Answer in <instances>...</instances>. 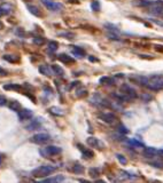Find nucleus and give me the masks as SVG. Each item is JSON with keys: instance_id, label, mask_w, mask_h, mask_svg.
Here are the masks:
<instances>
[{"instance_id": "f257e3e1", "label": "nucleus", "mask_w": 163, "mask_h": 183, "mask_svg": "<svg viewBox=\"0 0 163 183\" xmlns=\"http://www.w3.org/2000/svg\"><path fill=\"white\" fill-rule=\"evenodd\" d=\"M146 87L149 90H153V92H157V90H163V77H161V76L149 77Z\"/></svg>"}, {"instance_id": "f03ea898", "label": "nucleus", "mask_w": 163, "mask_h": 183, "mask_svg": "<svg viewBox=\"0 0 163 183\" xmlns=\"http://www.w3.org/2000/svg\"><path fill=\"white\" fill-rule=\"evenodd\" d=\"M55 167L54 166H51V165H44V166H40L38 167V168H36L35 171H32V176H35V177H39V179H41V177H46V176H48V175H51L53 172H55Z\"/></svg>"}, {"instance_id": "7ed1b4c3", "label": "nucleus", "mask_w": 163, "mask_h": 183, "mask_svg": "<svg viewBox=\"0 0 163 183\" xmlns=\"http://www.w3.org/2000/svg\"><path fill=\"white\" fill-rule=\"evenodd\" d=\"M62 149L61 148H59L56 145H49L45 149H40L39 152H40V155L45 156L46 158H48L49 156H57L61 153Z\"/></svg>"}, {"instance_id": "20e7f679", "label": "nucleus", "mask_w": 163, "mask_h": 183, "mask_svg": "<svg viewBox=\"0 0 163 183\" xmlns=\"http://www.w3.org/2000/svg\"><path fill=\"white\" fill-rule=\"evenodd\" d=\"M30 141L36 144H46L51 141V136L46 133H39V134L33 135L32 137L30 138Z\"/></svg>"}, {"instance_id": "39448f33", "label": "nucleus", "mask_w": 163, "mask_h": 183, "mask_svg": "<svg viewBox=\"0 0 163 183\" xmlns=\"http://www.w3.org/2000/svg\"><path fill=\"white\" fill-rule=\"evenodd\" d=\"M121 90H122L123 93H125L129 96V97L131 98V100H133V98H137V92H136V90L132 87V86H130L129 84H123L122 86H121Z\"/></svg>"}, {"instance_id": "423d86ee", "label": "nucleus", "mask_w": 163, "mask_h": 183, "mask_svg": "<svg viewBox=\"0 0 163 183\" xmlns=\"http://www.w3.org/2000/svg\"><path fill=\"white\" fill-rule=\"evenodd\" d=\"M41 2L47 7V9L52 10V12H57V10H60V9L63 8V6H62L61 4L54 2L53 0H41Z\"/></svg>"}, {"instance_id": "0eeeda50", "label": "nucleus", "mask_w": 163, "mask_h": 183, "mask_svg": "<svg viewBox=\"0 0 163 183\" xmlns=\"http://www.w3.org/2000/svg\"><path fill=\"white\" fill-rule=\"evenodd\" d=\"M99 118L107 124H114L117 120V117L113 112H102V113L99 114Z\"/></svg>"}, {"instance_id": "6e6552de", "label": "nucleus", "mask_w": 163, "mask_h": 183, "mask_svg": "<svg viewBox=\"0 0 163 183\" xmlns=\"http://www.w3.org/2000/svg\"><path fill=\"white\" fill-rule=\"evenodd\" d=\"M151 13L157 16H163V1H155L154 5L149 7Z\"/></svg>"}, {"instance_id": "1a4fd4ad", "label": "nucleus", "mask_w": 163, "mask_h": 183, "mask_svg": "<svg viewBox=\"0 0 163 183\" xmlns=\"http://www.w3.org/2000/svg\"><path fill=\"white\" fill-rule=\"evenodd\" d=\"M86 142H87V145L92 146V148H98V149H103V143L97 137H93V136H90V137H87L86 140Z\"/></svg>"}, {"instance_id": "9d476101", "label": "nucleus", "mask_w": 163, "mask_h": 183, "mask_svg": "<svg viewBox=\"0 0 163 183\" xmlns=\"http://www.w3.org/2000/svg\"><path fill=\"white\" fill-rule=\"evenodd\" d=\"M38 70H39V72H40L41 74H44L46 77H51V76L55 74L53 70V66H49V65L47 64H41Z\"/></svg>"}, {"instance_id": "9b49d317", "label": "nucleus", "mask_w": 163, "mask_h": 183, "mask_svg": "<svg viewBox=\"0 0 163 183\" xmlns=\"http://www.w3.org/2000/svg\"><path fill=\"white\" fill-rule=\"evenodd\" d=\"M32 111L30 109H21L19 111V118L21 120H28V119H31L32 118Z\"/></svg>"}, {"instance_id": "f8f14e48", "label": "nucleus", "mask_w": 163, "mask_h": 183, "mask_svg": "<svg viewBox=\"0 0 163 183\" xmlns=\"http://www.w3.org/2000/svg\"><path fill=\"white\" fill-rule=\"evenodd\" d=\"M77 148L82 151V155H83V158H85V159H91V158H93V157H94L93 151L90 150V149H87V148H84V146L82 145V144H78Z\"/></svg>"}, {"instance_id": "ddd939ff", "label": "nucleus", "mask_w": 163, "mask_h": 183, "mask_svg": "<svg viewBox=\"0 0 163 183\" xmlns=\"http://www.w3.org/2000/svg\"><path fill=\"white\" fill-rule=\"evenodd\" d=\"M143 153L144 156H146L148 158H152V157H155V156L159 153V150H156L153 146H147V148H144Z\"/></svg>"}, {"instance_id": "4468645a", "label": "nucleus", "mask_w": 163, "mask_h": 183, "mask_svg": "<svg viewBox=\"0 0 163 183\" xmlns=\"http://www.w3.org/2000/svg\"><path fill=\"white\" fill-rule=\"evenodd\" d=\"M131 80H133L136 84L141 86H147V82H148V77H145V76H132L131 77Z\"/></svg>"}, {"instance_id": "2eb2a0df", "label": "nucleus", "mask_w": 163, "mask_h": 183, "mask_svg": "<svg viewBox=\"0 0 163 183\" xmlns=\"http://www.w3.org/2000/svg\"><path fill=\"white\" fill-rule=\"evenodd\" d=\"M155 1H152V0H136L135 5L136 6H139V7H151L154 5Z\"/></svg>"}, {"instance_id": "dca6fc26", "label": "nucleus", "mask_w": 163, "mask_h": 183, "mask_svg": "<svg viewBox=\"0 0 163 183\" xmlns=\"http://www.w3.org/2000/svg\"><path fill=\"white\" fill-rule=\"evenodd\" d=\"M5 61L9 62V63H19L20 62V56H17V55H13V54H6L2 56Z\"/></svg>"}, {"instance_id": "f3484780", "label": "nucleus", "mask_w": 163, "mask_h": 183, "mask_svg": "<svg viewBox=\"0 0 163 183\" xmlns=\"http://www.w3.org/2000/svg\"><path fill=\"white\" fill-rule=\"evenodd\" d=\"M57 58H59L60 62L65 63V64H69V63H73V62H75V60H73V57L69 56V55H67V54H60V55L57 56Z\"/></svg>"}, {"instance_id": "a211bd4d", "label": "nucleus", "mask_w": 163, "mask_h": 183, "mask_svg": "<svg viewBox=\"0 0 163 183\" xmlns=\"http://www.w3.org/2000/svg\"><path fill=\"white\" fill-rule=\"evenodd\" d=\"M4 90H15V92H22L23 88L22 86L19 85V84H8V85L4 86Z\"/></svg>"}, {"instance_id": "6ab92c4d", "label": "nucleus", "mask_w": 163, "mask_h": 183, "mask_svg": "<svg viewBox=\"0 0 163 183\" xmlns=\"http://www.w3.org/2000/svg\"><path fill=\"white\" fill-rule=\"evenodd\" d=\"M0 9H1V12H2V15H8L9 13L12 12V5L8 4V2H5V4L0 5Z\"/></svg>"}, {"instance_id": "aec40b11", "label": "nucleus", "mask_w": 163, "mask_h": 183, "mask_svg": "<svg viewBox=\"0 0 163 183\" xmlns=\"http://www.w3.org/2000/svg\"><path fill=\"white\" fill-rule=\"evenodd\" d=\"M62 181H65V176L63 175H56V176L51 177V179L43 180V182L45 183H55V182H62Z\"/></svg>"}, {"instance_id": "412c9836", "label": "nucleus", "mask_w": 163, "mask_h": 183, "mask_svg": "<svg viewBox=\"0 0 163 183\" xmlns=\"http://www.w3.org/2000/svg\"><path fill=\"white\" fill-rule=\"evenodd\" d=\"M48 111L52 114H54V116H57V117L65 114V111H63L61 108H59V106H51V108L48 109Z\"/></svg>"}, {"instance_id": "4be33fe9", "label": "nucleus", "mask_w": 163, "mask_h": 183, "mask_svg": "<svg viewBox=\"0 0 163 183\" xmlns=\"http://www.w3.org/2000/svg\"><path fill=\"white\" fill-rule=\"evenodd\" d=\"M57 47H59V44H57L56 41H49L48 42V47H47V52L48 53H54V52H56L57 50Z\"/></svg>"}, {"instance_id": "5701e85b", "label": "nucleus", "mask_w": 163, "mask_h": 183, "mask_svg": "<svg viewBox=\"0 0 163 183\" xmlns=\"http://www.w3.org/2000/svg\"><path fill=\"white\" fill-rule=\"evenodd\" d=\"M73 172L75 174H83L85 172V168L84 166H82L81 164H75L73 166Z\"/></svg>"}, {"instance_id": "b1692460", "label": "nucleus", "mask_w": 163, "mask_h": 183, "mask_svg": "<svg viewBox=\"0 0 163 183\" xmlns=\"http://www.w3.org/2000/svg\"><path fill=\"white\" fill-rule=\"evenodd\" d=\"M9 109L13 110V111H20L22 109V105H21V103L19 101H12L10 102V104H9Z\"/></svg>"}, {"instance_id": "393cba45", "label": "nucleus", "mask_w": 163, "mask_h": 183, "mask_svg": "<svg viewBox=\"0 0 163 183\" xmlns=\"http://www.w3.org/2000/svg\"><path fill=\"white\" fill-rule=\"evenodd\" d=\"M73 54L77 57H84L85 56V50L83 48H81V47H75L73 49Z\"/></svg>"}, {"instance_id": "a878e982", "label": "nucleus", "mask_w": 163, "mask_h": 183, "mask_svg": "<svg viewBox=\"0 0 163 183\" xmlns=\"http://www.w3.org/2000/svg\"><path fill=\"white\" fill-rule=\"evenodd\" d=\"M39 120H40V119H36V120H33L30 125L27 126V129L28 130H35V129H37V128H39V127H40V122H39Z\"/></svg>"}, {"instance_id": "bb28decb", "label": "nucleus", "mask_w": 163, "mask_h": 183, "mask_svg": "<svg viewBox=\"0 0 163 183\" xmlns=\"http://www.w3.org/2000/svg\"><path fill=\"white\" fill-rule=\"evenodd\" d=\"M99 82L101 85H114V79L110 77H101Z\"/></svg>"}, {"instance_id": "cd10ccee", "label": "nucleus", "mask_w": 163, "mask_h": 183, "mask_svg": "<svg viewBox=\"0 0 163 183\" xmlns=\"http://www.w3.org/2000/svg\"><path fill=\"white\" fill-rule=\"evenodd\" d=\"M28 9H29V12L31 13L32 15H35V16H40L41 14H40V12H39V9L37 8L36 6H31V5H28Z\"/></svg>"}, {"instance_id": "c85d7f7f", "label": "nucleus", "mask_w": 163, "mask_h": 183, "mask_svg": "<svg viewBox=\"0 0 163 183\" xmlns=\"http://www.w3.org/2000/svg\"><path fill=\"white\" fill-rule=\"evenodd\" d=\"M105 28L109 31V32H116V33H119V30H118V28L116 26V25L114 24H110V23H107V24H105Z\"/></svg>"}, {"instance_id": "c756f323", "label": "nucleus", "mask_w": 163, "mask_h": 183, "mask_svg": "<svg viewBox=\"0 0 163 183\" xmlns=\"http://www.w3.org/2000/svg\"><path fill=\"white\" fill-rule=\"evenodd\" d=\"M45 42H46L45 38H43V37H35L33 38V44L37 46H43Z\"/></svg>"}, {"instance_id": "7c9ffc66", "label": "nucleus", "mask_w": 163, "mask_h": 183, "mask_svg": "<svg viewBox=\"0 0 163 183\" xmlns=\"http://www.w3.org/2000/svg\"><path fill=\"white\" fill-rule=\"evenodd\" d=\"M52 66H53V70H54V73H55V74H57V76H61V77L65 74V71H63V69H62L60 65L53 64Z\"/></svg>"}, {"instance_id": "2f4dec72", "label": "nucleus", "mask_w": 163, "mask_h": 183, "mask_svg": "<svg viewBox=\"0 0 163 183\" xmlns=\"http://www.w3.org/2000/svg\"><path fill=\"white\" fill-rule=\"evenodd\" d=\"M129 144L132 145L133 148H141L143 146V143L139 142L138 140H136V138H130L129 140Z\"/></svg>"}, {"instance_id": "473e14b6", "label": "nucleus", "mask_w": 163, "mask_h": 183, "mask_svg": "<svg viewBox=\"0 0 163 183\" xmlns=\"http://www.w3.org/2000/svg\"><path fill=\"white\" fill-rule=\"evenodd\" d=\"M87 95V90L85 88H79V90H76V97L81 98V97H84Z\"/></svg>"}, {"instance_id": "72a5a7b5", "label": "nucleus", "mask_w": 163, "mask_h": 183, "mask_svg": "<svg viewBox=\"0 0 163 183\" xmlns=\"http://www.w3.org/2000/svg\"><path fill=\"white\" fill-rule=\"evenodd\" d=\"M116 158H117V160L119 161L121 165H127V159L125 156L121 155V153H117V155H116Z\"/></svg>"}, {"instance_id": "f704fd0d", "label": "nucleus", "mask_w": 163, "mask_h": 183, "mask_svg": "<svg viewBox=\"0 0 163 183\" xmlns=\"http://www.w3.org/2000/svg\"><path fill=\"white\" fill-rule=\"evenodd\" d=\"M117 129H118V132H119L121 134H127V133H129V129H127V127L124 126L123 124H121V125H118Z\"/></svg>"}, {"instance_id": "c9c22d12", "label": "nucleus", "mask_w": 163, "mask_h": 183, "mask_svg": "<svg viewBox=\"0 0 163 183\" xmlns=\"http://www.w3.org/2000/svg\"><path fill=\"white\" fill-rule=\"evenodd\" d=\"M119 174H121V177H122V179H133V177H135V176H132V175L130 174V173H127V172H124V171H121L119 172Z\"/></svg>"}, {"instance_id": "e433bc0d", "label": "nucleus", "mask_w": 163, "mask_h": 183, "mask_svg": "<svg viewBox=\"0 0 163 183\" xmlns=\"http://www.w3.org/2000/svg\"><path fill=\"white\" fill-rule=\"evenodd\" d=\"M89 172H90L91 176H92V177H94V179L99 176V169H98V168H95V167H93V168H90V171H89Z\"/></svg>"}, {"instance_id": "4c0bfd02", "label": "nucleus", "mask_w": 163, "mask_h": 183, "mask_svg": "<svg viewBox=\"0 0 163 183\" xmlns=\"http://www.w3.org/2000/svg\"><path fill=\"white\" fill-rule=\"evenodd\" d=\"M91 7H92L93 10L98 12V10H100V2H99L98 0H94L93 2H92V5H91Z\"/></svg>"}, {"instance_id": "58836bf2", "label": "nucleus", "mask_w": 163, "mask_h": 183, "mask_svg": "<svg viewBox=\"0 0 163 183\" xmlns=\"http://www.w3.org/2000/svg\"><path fill=\"white\" fill-rule=\"evenodd\" d=\"M151 165L156 167V168H163V161H161V160H154L151 163Z\"/></svg>"}, {"instance_id": "ea45409f", "label": "nucleus", "mask_w": 163, "mask_h": 183, "mask_svg": "<svg viewBox=\"0 0 163 183\" xmlns=\"http://www.w3.org/2000/svg\"><path fill=\"white\" fill-rule=\"evenodd\" d=\"M61 37H65L67 39H73L75 38V34L71 32H65V33H59Z\"/></svg>"}, {"instance_id": "a19ab883", "label": "nucleus", "mask_w": 163, "mask_h": 183, "mask_svg": "<svg viewBox=\"0 0 163 183\" xmlns=\"http://www.w3.org/2000/svg\"><path fill=\"white\" fill-rule=\"evenodd\" d=\"M141 98L145 100V101H149V100H152V96L151 95H147V94H143V95H141Z\"/></svg>"}, {"instance_id": "79ce46f5", "label": "nucleus", "mask_w": 163, "mask_h": 183, "mask_svg": "<svg viewBox=\"0 0 163 183\" xmlns=\"http://www.w3.org/2000/svg\"><path fill=\"white\" fill-rule=\"evenodd\" d=\"M5 104H6V97L0 95V106L5 105Z\"/></svg>"}, {"instance_id": "37998d69", "label": "nucleus", "mask_w": 163, "mask_h": 183, "mask_svg": "<svg viewBox=\"0 0 163 183\" xmlns=\"http://www.w3.org/2000/svg\"><path fill=\"white\" fill-rule=\"evenodd\" d=\"M45 92H46L47 95H49V96H52V95H53V90H51L49 87H45Z\"/></svg>"}, {"instance_id": "c03bdc74", "label": "nucleus", "mask_w": 163, "mask_h": 183, "mask_svg": "<svg viewBox=\"0 0 163 183\" xmlns=\"http://www.w3.org/2000/svg\"><path fill=\"white\" fill-rule=\"evenodd\" d=\"M4 76H7V71L2 68H0V77H4Z\"/></svg>"}, {"instance_id": "a18cd8bd", "label": "nucleus", "mask_w": 163, "mask_h": 183, "mask_svg": "<svg viewBox=\"0 0 163 183\" xmlns=\"http://www.w3.org/2000/svg\"><path fill=\"white\" fill-rule=\"evenodd\" d=\"M77 85H79V82H71V86L69 87V90H73L75 86H77Z\"/></svg>"}, {"instance_id": "49530a36", "label": "nucleus", "mask_w": 163, "mask_h": 183, "mask_svg": "<svg viewBox=\"0 0 163 183\" xmlns=\"http://www.w3.org/2000/svg\"><path fill=\"white\" fill-rule=\"evenodd\" d=\"M4 155L2 153H0V167H1V165H2V161H4Z\"/></svg>"}, {"instance_id": "de8ad7c7", "label": "nucleus", "mask_w": 163, "mask_h": 183, "mask_svg": "<svg viewBox=\"0 0 163 183\" xmlns=\"http://www.w3.org/2000/svg\"><path fill=\"white\" fill-rule=\"evenodd\" d=\"M68 1H70L71 4H78V2H79L78 0H68Z\"/></svg>"}, {"instance_id": "09e8293b", "label": "nucleus", "mask_w": 163, "mask_h": 183, "mask_svg": "<svg viewBox=\"0 0 163 183\" xmlns=\"http://www.w3.org/2000/svg\"><path fill=\"white\" fill-rule=\"evenodd\" d=\"M159 155L163 157V150H159Z\"/></svg>"}, {"instance_id": "8fccbe9b", "label": "nucleus", "mask_w": 163, "mask_h": 183, "mask_svg": "<svg viewBox=\"0 0 163 183\" xmlns=\"http://www.w3.org/2000/svg\"><path fill=\"white\" fill-rule=\"evenodd\" d=\"M90 61H97V58H94V57H90Z\"/></svg>"}, {"instance_id": "3c124183", "label": "nucleus", "mask_w": 163, "mask_h": 183, "mask_svg": "<svg viewBox=\"0 0 163 183\" xmlns=\"http://www.w3.org/2000/svg\"><path fill=\"white\" fill-rule=\"evenodd\" d=\"M1 15H2V12H1V9H0V16H1Z\"/></svg>"}, {"instance_id": "603ef678", "label": "nucleus", "mask_w": 163, "mask_h": 183, "mask_svg": "<svg viewBox=\"0 0 163 183\" xmlns=\"http://www.w3.org/2000/svg\"><path fill=\"white\" fill-rule=\"evenodd\" d=\"M24 1H31V0H24Z\"/></svg>"}]
</instances>
